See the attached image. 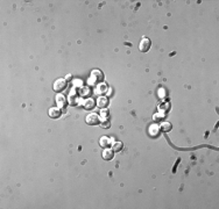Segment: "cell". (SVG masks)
Wrapping results in <instances>:
<instances>
[{
    "mask_svg": "<svg viewBox=\"0 0 219 209\" xmlns=\"http://www.w3.org/2000/svg\"><path fill=\"white\" fill-rule=\"evenodd\" d=\"M103 80H104L103 73L100 71H98V70H94V71H92L91 76H90V78L88 80V83H89L90 86H98V85H100V83Z\"/></svg>",
    "mask_w": 219,
    "mask_h": 209,
    "instance_id": "obj_1",
    "label": "cell"
},
{
    "mask_svg": "<svg viewBox=\"0 0 219 209\" xmlns=\"http://www.w3.org/2000/svg\"><path fill=\"white\" fill-rule=\"evenodd\" d=\"M66 87H68V83H66L65 79H62V78L55 80V83H54V85H53V90H54V92H56V93H61V92H63Z\"/></svg>",
    "mask_w": 219,
    "mask_h": 209,
    "instance_id": "obj_2",
    "label": "cell"
},
{
    "mask_svg": "<svg viewBox=\"0 0 219 209\" xmlns=\"http://www.w3.org/2000/svg\"><path fill=\"white\" fill-rule=\"evenodd\" d=\"M151 45H152V41H151L148 37L143 36V37L141 38L140 44H139V50H140L141 52H147V51H149Z\"/></svg>",
    "mask_w": 219,
    "mask_h": 209,
    "instance_id": "obj_3",
    "label": "cell"
},
{
    "mask_svg": "<svg viewBox=\"0 0 219 209\" xmlns=\"http://www.w3.org/2000/svg\"><path fill=\"white\" fill-rule=\"evenodd\" d=\"M85 121L89 125H98V124H100V116L96 113H91L86 116Z\"/></svg>",
    "mask_w": 219,
    "mask_h": 209,
    "instance_id": "obj_4",
    "label": "cell"
},
{
    "mask_svg": "<svg viewBox=\"0 0 219 209\" xmlns=\"http://www.w3.org/2000/svg\"><path fill=\"white\" fill-rule=\"evenodd\" d=\"M101 157H103L104 160L110 162V160H112L113 157H114V151H113V149H110V148H108V149H105L103 151V153H101Z\"/></svg>",
    "mask_w": 219,
    "mask_h": 209,
    "instance_id": "obj_5",
    "label": "cell"
},
{
    "mask_svg": "<svg viewBox=\"0 0 219 209\" xmlns=\"http://www.w3.org/2000/svg\"><path fill=\"white\" fill-rule=\"evenodd\" d=\"M48 114H49V118H51V119H58V118H61L62 112H61V109L57 108V107H51V108L49 109Z\"/></svg>",
    "mask_w": 219,
    "mask_h": 209,
    "instance_id": "obj_6",
    "label": "cell"
},
{
    "mask_svg": "<svg viewBox=\"0 0 219 209\" xmlns=\"http://www.w3.org/2000/svg\"><path fill=\"white\" fill-rule=\"evenodd\" d=\"M99 145H100L101 148H104V149H108V148L111 147V140H110L108 137L104 136V137L100 138V141H99Z\"/></svg>",
    "mask_w": 219,
    "mask_h": 209,
    "instance_id": "obj_7",
    "label": "cell"
},
{
    "mask_svg": "<svg viewBox=\"0 0 219 209\" xmlns=\"http://www.w3.org/2000/svg\"><path fill=\"white\" fill-rule=\"evenodd\" d=\"M56 103H57L58 108H63V107L66 105V99L64 98V95L58 94V95L56 96Z\"/></svg>",
    "mask_w": 219,
    "mask_h": 209,
    "instance_id": "obj_8",
    "label": "cell"
},
{
    "mask_svg": "<svg viewBox=\"0 0 219 209\" xmlns=\"http://www.w3.org/2000/svg\"><path fill=\"white\" fill-rule=\"evenodd\" d=\"M97 105H98L99 108H106L107 105H108V100H107V98H105V96H100V98L98 99V101H97Z\"/></svg>",
    "mask_w": 219,
    "mask_h": 209,
    "instance_id": "obj_9",
    "label": "cell"
},
{
    "mask_svg": "<svg viewBox=\"0 0 219 209\" xmlns=\"http://www.w3.org/2000/svg\"><path fill=\"white\" fill-rule=\"evenodd\" d=\"M161 129L164 131V132H169L171 129H173V124L170 122H162L161 123Z\"/></svg>",
    "mask_w": 219,
    "mask_h": 209,
    "instance_id": "obj_10",
    "label": "cell"
},
{
    "mask_svg": "<svg viewBox=\"0 0 219 209\" xmlns=\"http://www.w3.org/2000/svg\"><path fill=\"white\" fill-rule=\"evenodd\" d=\"M107 91V86L106 85H98L97 86V90H96V93L98 94V95H101V94H104L105 92Z\"/></svg>",
    "mask_w": 219,
    "mask_h": 209,
    "instance_id": "obj_11",
    "label": "cell"
},
{
    "mask_svg": "<svg viewBox=\"0 0 219 209\" xmlns=\"http://www.w3.org/2000/svg\"><path fill=\"white\" fill-rule=\"evenodd\" d=\"M123 148H124V143L120 142V141H118V142H116V143L113 144V151H114V152H119V151H121Z\"/></svg>",
    "mask_w": 219,
    "mask_h": 209,
    "instance_id": "obj_12",
    "label": "cell"
},
{
    "mask_svg": "<svg viewBox=\"0 0 219 209\" xmlns=\"http://www.w3.org/2000/svg\"><path fill=\"white\" fill-rule=\"evenodd\" d=\"M100 127L104 128V129H108L111 127V123H110V120L107 119H100Z\"/></svg>",
    "mask_w": 219,
    "mask_h": 209,
    "instance_id": "obj_13",
    "label": "cell"
},
{
    "mask_svg": "<svg viewBox=\"0 0 219 209\" xmlns=\"http://www.w3.org/2000/svg\"><path fill=\"white\" fill-rule=\"evenodd\" d=\"M158 130H160V128L157 127L156 124H153V125L149 128V132L152 134V136H155V135H157V134H158Z\"/></svg>",
    "mask_w": 219,
    "mask_h": 209,
    "instance_id": "obj_14",
    "label": "cell"
},
{
    "mask_svg": "<svg viewBox=\"0 0 219 209\" xmlns=\"http://www.w3.org/2000/svg\"><path fill=\"white\" fill-rule=\"evenodd\" d=\"M93 107H94V101L92 100V99H89V100L85 102L84 108H85V109H92Z\"/></svg>",
    "mask_w": 219,
    "mask_h": 209,
    "instance_id": "obj_15",
    "label": "cell"
},
{
    "mask_svg": "<svg viewBox=\"0 0 219 209\" xmlns=\"http://www.w3.org/2000/svg\"><path fill=\"white\" fill-rule=\"evenodd\" d=\"M153 120H154L156 123H158V122H161V121L163 120V116H162V115H160V114H155V115L153 116Z\"/></svg>",
    "mask_w": 219,
    "mask_h": 209,
    "instance_id": "obj_16",
    "label": "cell"
},
{
    "mask_svg": "<svg viewBox=\"0 0 219 209\" xmlns=\"http://www.w3.org/2000/svg\"><path fill=\"white\" fill-rule=\"evenodd\" d=\"M71 79H72V76H71V74H68V76L65 77V80H66V81H70Z\"/></svg>",
    "mask_w": 219,
    "mask_h": 209,
    "instance_id": "obj_17",
    "label": "cell"
}]
</instances>
